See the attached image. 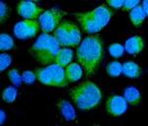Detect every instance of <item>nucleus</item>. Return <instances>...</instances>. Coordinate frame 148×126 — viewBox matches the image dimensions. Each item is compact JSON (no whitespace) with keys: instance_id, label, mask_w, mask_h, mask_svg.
I'll return each instance as SVG.
<instances>
[{"instance_id":"5701e85b","label":"nucleus","mask_w":148,"mask_h":126,"mask_svg":"<svg viewBox=\"0 0 148 126\" xmlns=\"http://www.w3.org/2000/svg\"><path fill=\"white\" fill-rule=\"evenodd\" d=\"M12 62V58L10 55L7 53H2L0 55V70L3 71L4 69H6Z\"/></svg>"},{"instance_id":"a211bd4d","label":"nucleus","mask_w":148,"mask_h":126,"mask_svg":"<svg viewBox=\"0 0 148 126\" xmlns=\"http://www.w3.org/2000/svg\"><path fill=\"white\" fill-rule=\"evenodd\" d=\"M15 48L13 40L6 34H2L0 35V49L1 50H8V49Z\"/></svg>"},{"instance_id":"f3484780","label":"nucleus","mask_w":148,"mask_h":126,"mask_svg":"<svg viewBox=\"0 0 148 126\" xmlns=\"http://www.w3.org/2000/svg\"><path fill=\"white\" fill-rule=\"evenodd\" d=\"M125 99L131 106H138L140 104V94L137 89L130 87L125 90Z\"/></svg>"},{"instance_id":"ddd939ff","label":"nucleus","mask_w":148,"mask_h":126,"mask_svg":"<svg viewBox=\"0 0 148 126\" xmlns=\"http://www.w3.org/2000/svg\"><path fill=\"white\" fill-rule=\"evenodd\" d=\"M65 75L68 82H75L82 76V69L78 63H71L66 67Z\"/></svg>"},{"instance_id":"9b49d317","label":"nucleus","mask_w":148,"mask_h":126,"mask_svg":"<svg viewBox=\"0 0 148 126\" xmlns=\"http://www.w3.org/2000/svg\"><path fill=\"white\" fill-rule=\"evenodd\" d=\"M143 47H144V42H143L142 37L139 35L131 37L125 42V49L130 54L139 53L143 49Z\"/></svg>"},{"instance_id":"20e7f679","label":"nucleus","mask_w":148,"mask_h":126,"mask_svg":"<svg viewBox=\"0 0 148 126\" xmlns=\"http://www.w3.org/2000/svg\"><path fill=\"white\" fill-rule=\"evenodd\" d=\"M59 51V44L53 35L42 34L33 44L29 52L39 63L46 65L54 61L57 52Z\"/></svg>"},{"instance_id":"0eeeda50","label":"nucleus","mask_w":148,"mask_h":126,"mask_svg":"<svg viewBox=\"0 0 148 126\" xmlns=\"http://www.w3.org/2000/svg\"><path fill=\"white\" fill-rule=\"evenodd\" d=\"M63 15L64 12L57 10V9H51V10L45 12L40 18V26H42V29L45 32V34L52 32L56 29Z\"/></svg>"},{"instance_id":"393cba45","label":"nucleus","mask_w":148,"mask_h":126,"mask_svg":"<svg viewBox=\"0 0 148 126\" xmlns=\"http://www.w3.org/2000/svg\"><path fill=\"white\" fill-rule=\"evenodd\" d=\"M138 4H139V0H125L123 4V10L128 11L130 9H132L135 6H137Z\"/></svg>"},{"instance_id":"6ab92c4d","label":"nucleus","mask_w":148,"mask_h":126,"mask_svg":"<svg viewBox=\"0 0 148 126\" xmlns=\"http://www.w3.org/2000/svg\"><path fill=\"white\" fill-rule=\"evenodd\" d=\"M121 71H123L121 64L118 61H112L107 65V73L112 77L119 76L121 73Z\"/></svg>"},{"instance_id":"39448f33","label":"nucleus","mask_w":148,"mask_h":126,"mask_svg":"<svg viewBox=\"0 0 148 126\" xmlns=\"http://www.w3.org/2000/svg\"><path fill=\"white\" fill-rule=\"evenodd\" d=\"M36 77L40 83L47 86L66 87L68 80L65 75V70L58 64L51 65L46 68H36Z\"/></svg>"},{"instance_id":"1a4fd4ad","label":"nucleus","mask_w":148,"mask_h":126,"mask_svg":"<svg viewBox=\"0 0 148 126\" xmlns=\"http://www.w3.org/2000/svg\"><path fill=\"white\" fill-rule=\"evenodd\" d=\"M17 11L26 20H32L39 17L42 9L40 8L34 2L22 1L17 5Z\"/></svg>"},{"instance_id":"b1692460","label":"nucleus","mask_w":148,"mask_h":126,"mask_svg":"<svg viewBox=\"0 0 148 126\" xmlns=\"http://www.w3.org/2000/svg\"><path fill=\"white\" fill-rule=\"evenodd\" d=\"M36 78L37 77H36L35 73L33 72V71H25V72L23 73V76H22V80L25 83H27V84H31V83H33Z\"/></svg>"},{"instance_id":"6e6552de","label":"nucleus","mask_w":148,"mask_h":126,"mask_svg":"<svg viewBox=\"0 0 148 126\" xmlns=\"http://www.w3.org/2000/svg\"><path fill=\"white\" fill-rule=\"evenodd\" d=\"M38 31H39V23L33 20L21 21L14 27V34L21 40L35 37Z\"/></svg>"},{"instance_id":"f8f14e48","label":"nucleus","mask_w":148,"mask_h":126,"mask_svg":"<svg viewBox=\"0 0 148 126\" xmlns=\"http://www.w3.org/2000/svg\"><path fill=\"white\" fill-rule=\"evenodd\" d=\"M121 67H123L121 72L130 78H138L141 75V68L133 61H126Z\"/></svg>"},{"instance_id":"a878e982","label":"nucleus","mask_w":148,"mask_h":126,"mask_svg":"<svg viewBox=\"0 0 148 126\" xmlns=\"http://www.w3.org/2000/svg\"><path fill=\"white\" fill-rule=\"evenodd\" d=\"M0 6H1V14H0V15H1V24H3V22H5V20L7 19V17H8L9 8L3 3V2H1Z\"/></svg>"},{"instance_id":"c85d7f7f","label":"nucleus","mask_w":148,"mask_h":126,"mask_svg":"<svg viewBox=\"0 0 148 126\" xmlns=\"http://www.w3.org/2000/svg\"><path fill=\"white\" fill-rule=\"evenodd\" d=\"M5 119V113L3 110H1V124H3V121Z\"/></svg>"},{"instance_id":"aec40b11","label":"nucleus","mask_w":148,"mask_h":126,"mask_svg":"<svg viewBox=\"0 0 148 126\" xmlns=\"http://www.w3.org/2000/svg\"><path fill=\"white\" fill-rule=\"evenodd\" d=\"M16 97H17V91L15 88L13 87H8L5 89L2 93V99L3 101L7 104H11L15 101Z\"/></svg>"},{"instance_id":"4be33fe9","label":"nucleus","mask_w":148,"mask_h":126,"mask_svg":"<svg viewBox=\"0 0 148 126\" xmlns=\"http://www.w3.org/2000/svg\"><path fill=\"white\" fill-rule=\"evenodd\" d=\"M8 77L9 79L12 83H13L14 85H20L21 84V81H22V78H21V76L19 75L18 73V70L17 69H12L8 72Z\"/></svg>"},{"instance_id":"2eb2a0df","label":"nucleus","mask_w":148,"mask_h":126,"mask_svg":"<svg viewBox=\"0 0 148 126\" xmlns=\"http://www.w3.org/2000/svg\"><path fill=\"white\" fill-rule=\"evenodd\" d=\"M57 106H58L59 110H60V112L62 113V115L66 120H73L75 118V111H74L72 106L67 101L61 99L57 104Z\"/></svg>"},{"instance_id":"4468645a","label":"nucleus","mask_w":148,"mask_h":126,"mask_svg":"<svg viewBox=\"0 0 148 126\" xmlns=\"http://www.w3.org/2000/svg\"><path fill=\"white\" fill-rule=\"evenodd\" d=\"M72 54H73V52L71 49H67V48L59 49V51L57 52V54L56 56V59H54V62L64 67V66L68 65V63L71 61V59H72Z\"/></svg>"},{"instance_id":"423d86ee","label":"nucleus","mask_w":148,"mask_h":126,"mask_svg":"<svg viewBox=\"0 0 148 126\" xmlns=\"http://www.w3.org/2000/svg\"><path fill=\"white\" fill-rule=\"evenodd\" d=\"M54 37L56 39L59 46H74L80 42L81 34L75 24L65 21L57 27L54 32Z\"/></svg>"},{"instance_id":"f03ea898","label":"nucleus","mask_w":148,"mask_h":126,"mask_svg":"<svg viewBox=\"0 0 148 126\" xmlns=\"http://www.w3.org/2000/svg\"><path fill=\"white\" fill-rule=\"evenodd\" d=\"M70 97L80 109H91L102 99L100 88L95 83L86 81L70 90Z\"/></svg>"},{"instance_id":"412c9836","label":"nucleus","mask_w":148,"mask_h":126,"mask_svg":"<svg viewBox=\"0 0 148 126\" xmlns=\"http://www.w3.org/2000/svg\"><path fill=\"white\" fill-rule=\"evenodd\" d=\"M109 51L113 57L119 58L123 55V47L120 44H113L109 47Z\"/></svg>"},{"instance_id":"f257e3e1","label":"nucleus","mask_w":148,"mask_h":126,"mask_svg":"<svg viewBox=\"0 0 148 126\" xmlns=\"http://www.w3.org/2000/svg\"><path fill=\"white\" fill-rule=\"evenodd\" d=\"M77 60L82 64L87 76L96 73L104 56L103 40L99 35H90L77 48Z\"/></svg>"},{"instance_id":"cd10ccee","label":"nucleus","mask_w":148,"mask_h":126,"mask_svg":"<svg viewBox=\"0 0 148 126\" xmlns=\"http://www.w3.org/2000/svg\"><path fill=\"white\" fill-rule=\"evenodd\" d=\"M142 10L143 12L145 13V15H147L148 13V8H147V0H145L144 2H143V7H142Z\"/></svg>"},{"instance_id":"7ed1b4c3","label":"nucleus","mask_w":148,"mask_h":126,"mask_svg":"<svg viewBox=\"0 0 148 126\" xmlns=\"http://www.w3.org/2000/svg\"><path fill=\"white\" fill-rule=\"evenodd\" d=\"M75 16L86 33L94 34L101 31L108 24L113 16V11L106 5H101L90 12L76 13Z\"/></svg>"},{"instance_id":"9d476101","label":"nucleus","mask_w":148,"mask_h":126,"mask_svg":"<svg viewBox=\"0 0 148 126\" xmlns=\"http://www.w3.org/2000/svg\"><path fill=\"white\" fill-rule=\"evenodd\" d=\"M127 104L125 97L121 96H111L107 101V110L110 114L119 116L126 110Z\"/></svg>"},{"instance_id":"bb28decb","label":"nucleus","mask_w":148,"mask_h":126,"mask_svg":"<svg viewBox=\"0 0 148 126\" xmlns=\"http://www.w3.org/2000/svg\"><path fill=\"white\" fill-rule=\"evenodd\" d=\"M108 4L110 6H112L113 8H116V9H119L121 7H123V0H114V1H108Z\"/></svg>"},{"instance_id":"dca6fc26","label":"nucleus","mask_w":148,"mask_h":126,"mask_svg":"<svg viewBox=\"0 0 148 126\" xmlns=\"http://www.w3.org/2000/svg\"><path fill=\"white\" fill-rule=\"evenodd\" d=\"M130 17L131 22H132V24L135 27H140L143 20H144V18L146 17V15H145V13L143 12L142 7L137 5V6H135L134 8L131 9V11L130 13Z\"/></svg>"}]
</instances>
